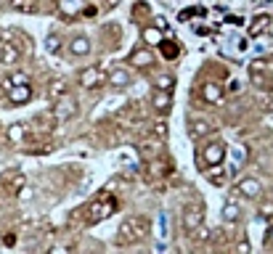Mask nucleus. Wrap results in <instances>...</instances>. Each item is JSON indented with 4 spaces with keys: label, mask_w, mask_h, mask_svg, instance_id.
Masks as SVG:
<instances>
[{
    "label": "nucleus",
    "mask_w": 273,
    "mask_h": 254,
    "mask_svg": "<svg viewBox=\"0 0 273 254\" xmlns=\"http://www.w3.org/2000/svg\"><path fill=\"white\" fill-rule=\"evenodd\" d=\"M268 243H273V225H270V230H268Z\"/></svg>",
    "instance_id": "nucleus-35"
},
{
    "label": "nucleus",
    "mask_w": 273,
    "mask_h": 254,
    "mask_svg": "<svg viewBox=\"0 0 273 254\" xmlns=\"http://www.w3.org/2000/svg\"><path fill=\"white\" fill-rule=\"evenodd\" d=\"M268 24H270V19L265 14H260L252 19V24H249V35H260V32H265L268 30Z\"/></svg>",
    "instance_id": "nucleus-16"
},
{
    "label": "nucleus",
    "mask_w": 273,
    "mask_h": 254,
    "mask_svg": "<svg viewBox=\"0 0 273 254\" xmlns=\"http://www.w3.org/2000/svg\"><path fill=\"white\" fill-rule=\"evenodd\" d=\"M8 96V103H14V106H22V103H27L32 98V85L24 82V85H14L11 90H6Z\"/></svg>",
    "instance_id": "nucleus-5"
},
{
    "label": "nucleus",
    "mask_w": 273,
    "mask_h": 254,
    "mask_svg": "<svg viewBox=\"0 0 273 254\" xmlns=\"http://www.w3.org/2000/svg\"><path fill=\"white\" fill-rule=\"evenodd\" d=\"M144 40H146L149 45H159V43L165 40V37H162V30H159V27H146V30H144Z\"/></svg>",
    "instance_id": "nucleus-18"
},
{
    "label": "nucleus",
    "mask_w": 273,
    "mask_h": 254,
    "mask_svg": "<svg viewBox=\"0 0 273 254\" xmlns=\"http://www.w3.org/2000/svg\"><path fill=\"white\" fill-rule=\"evenodd\" d=\"M212 125L210 122H194V127H191V138H204V135H210L212 133Z\"/></svg>",
    "instance_id": "nucleus-22"
},
{
    "label": "nucleus",
    "mask_w": 273,
    "mask_h": 254,
    "mask_svg": "<svg viewBox=\"0 0 273 254\" xmlns=\"http://www.w3.org/2000/svg\"><path fill=\"white\" fill-rule=\"evenodd\" d=\"M202 98H204L207 103H218V101L223 98V90H220V85H215V82L204 85V90H202Z\"/></svg>",
    "instance_id": "nucleus-15"
},
{
    "label": "nucleus",
    "mask_w": 273,
    "mask_h": 254,
    "mask_svg": "<svg viewBox=\"0 0 273 254\" xmlns=\"http://www.w3.org/2000/svg\"><path fill=\"white\" fill-rule=\"evenodd\" d=\"M210 183H218V185L225 183V169L220 164H218V172H210Z\"/></svg>",
    "instance_id": "nucleus-28"
},
{
    "label": "nucleus",
    "mask_w": 273,
    "mask_h": 254,
    "mask_svg": "<svg viewBox=\"0 0 273 254\" xmlns=\"http://www.w3.org/2000/svg\"><path fill=\"white\" fill-rule=\"evenodd\" d=\"M154 127H157V135H159V138L165 140V138H167V125H165V122H157Z\"/></svg>",
    "instance_id": "nucleus-32"
},
{
    "label": "nucleus",
    "mask_w": 273,
    "mask_h": 254,
    "mask_svg": "<svg viewBox=\"0 0 273 254\" xmlns=\"http://www.w3.org/2000/svg\"><path fill=\"white\" fill-rule=\"evenodd\" d=\"M202 220H204V212H202V206L199 204H191V206H186V212H183V228L186 230H196L202 225Z\"/></svg>",
    "instance_id": "nucleus-6"
},
{
    "label": "nucleus",
    "mask_w": 273,
    "mask_h": 254,
    "mask_svg": "<svg viewBox=\"0 0 273 254\" xmlns=\"http://www.w3.org/2000/svg\"><path fill=\"white\" fill-rule=\"evenodd\" d=\"M19 61V51L14 48L11 43H3L0 45V64H6V67H11V64Z\"/></svg>",
    "instance_id": "nucleus-13"
},
{
    "label": "nucleus",
    "mask_w": 273,
    "mask_h": 254,
    "mask_svg": "<svg viewBox=\"0 0 273 254\" xmlns=\"http://www.w3.org/2000/svg\"><path fill=\"white\" fill-rule=\"evenodd\" d=\"M24 82H30V80H27V74H24V72H14L11 77H6V80H3V88H6V90H11L14 85H24Z\"/></svg>",
    "instance_id": "nucleus-23"
},
{
    "label": "nucleus",
    "mask_w": 273,
    "mask_h": 254,
    "mask_svg": "<svg viewBox=\"0 0 273 254\" xmlns=\"http://www.w3.org/2000/svg\"><path fill=\"white\" fill-rule=\"evenodd\" d=\"M157 88H159V90H170V93H173L175 80L170 77V74H159V77H157Z\"/></svg>",
    "instance_id": "nucleus-25"
},
{
    "label": "nucleus",
    "mask_w": 273,
    "mask_h": 254,
    "mask_svg": "<svg viewBox=\"0 0 273 254\" xmlns=\"http://www.w3.org/2000/svg\"><path fill=\"white\" fill-rule=\"evenodd\" d=\"M223 220H225V222H239V220H241V209H239L233 201H228V204L223 206Z\"/></svg>",
    "instance_id": "nucleus-17"
},
{
    "label": "nucleus",
    "mask_w": 273,
    "mask_h": 254,
    "mask_svg": "<svg viewBox=\"0 0 273 254\" xmlns=\"http://www.w3.org/2000/svg\"><path fill=\"white\" fill-rule=\"evenodd\" d=\"M170 101H173V98H170V90H159V88H157V90L152 93V106L159 111V114H167V109H170Z\"/></svg>",
    "instance_id": "nucleus-9"
},
{
    "label": "nucleus",
    "mask_w": 273,
    "mask_h": 254,
    "mask_svg": "<svg viewBox=\"0 0 273 254\" xmlns=\"http://www.w3.org/2000/svg\"><path fill=\"white\" fill-rule=\"evenodd\" d=\"M69 51L74 53V56H88L90 53V40H88V37H74V40L69 43Z\"/></svg>",
    "instance_id": "nucleus-14"
},
{
    "label": "nucleus",
    "mask_w": 273,
    "mask_h": 254,
    "mask_svg": "<svg viewBox=\"0 0 273 254\" xmlns=\"http://www.w3.org/2000/svg\"><path fill=\"white\" fill-rule=\"evenodd\" d=\"M45 51H48V53H59L61 51V37L59 35H51L48 40H45Z\"/></svg>",
    "instance_id": "nucleus-26"
},
{
    "label": "nucleus",
    "mask_w": 273,
    "mask_h": 254,
    "mask_svg": "<svg viewBox=\"0 0 273 254\" xmlns=\"http://www.w3.org/2000/svg\"><path fill=\"white\" fill-rule=\"evenodd\" d=\"M236 191H239L241 196H247V199H255V196H260L262 185L255 180V177H244V180L236 185Z\"/></svg>",
    "instance_id": "nucleus-10"
},
{
    "label": "nucleus",
    "mask_w": 273,
    "mask_h": 254,
    "mask_svg": "<svg viewBox=\"0 0 273 254\" xmlns=\"http://www.w3.org/2000/svg\"><path fill=\"white\" fill-rule=\"evenodd\" d=\"M130 64L138 69H149L154 64V53L152 51H146V48H141V51H133L130 53Z\"/></svg>",
    "instance_id": "nucleus-8"
},
{
    "label": "nucleus",
    "mask_w": 273,
    "mask_h": 254,
    "mask_svg": "<svg viewBox=\"0 0 273 254\" xmlns=\"http://www.w3.org/2000/svg\"><path fill=\"white\" fill-rule=\"evenodd\" d=\"M74 114H77V101H74L69 93H67L64 98L56 101V106H53V117H56V119L64 122V119H72Z\"/></svg>",
    "instance_id": "nucleus-4"
},
{
    "label": "nucleus",
    "mask_w": 273,
    "mask_h": 254,
    "mask_svg": "<svg viewBox=\"0 0 273 254\" xmlns=\"http://www.w3.org/2000/svg\"><path fill=\"white\" fill-rule=\"evenodd\" d=\"M67 82H64V80H56L53 85H51V90H48V96H51V101H59V98H64V96H67Z\"/></svg>",
    "instance_id": "nucleus-20"
},
{
    "label": "nucleus",
    "mask_w": 273,
    "mask_h": 254,
    "mask_svg": "<svg viewBox=\"0 0 273 254\" xmlns=\"http://www.w3.org/2000/svg\"><path fill=\"white\" fill-rule=\"evenodd\" d=\"M194 238H196V241H207V238H210V228H204V225H199V228L194 230Z\"/></svg>",
    "instance_id": "nucleus-29"
},
{
    "label": "nucleus",
    "mask_w": 273,
    "mask_h": 254,
    "mask_svg": "<svg viewBox=\"0 0 273 254\" xmlns=\"http://www.w3.org/2000/svg\"><path fill=\"white\" fill-rule=\"evenodd\" d=\"M59 8H61L64 16H77V14L85 11V3H82V0H59Z\"/></svg>",
    "instance_id": "nucleus-12"
},
{
    "label": "nucleus",
    "mask_w": 273,
    "mask_h": 254,
    "mask_svg": "<svg viewBox=\"0 0 273 254\" xmlns=\"http://www.w3.org/2000/svg\"><path fill=\"white\" fill-rule=\"evenodd\" d=\"M114 209H117L114 199H98L96 204L90 206V212H88V222H90V225H96V222H101V220H106Z\"/></svg>",
    "instance_id": "nucleus-2"
},
{
    "label": "nucleus",
    "mask_w": 273,
    "mask_h": 254,
    "mask_svg": "<svg viewBox=\"0 0 273 254\" xmlns=\"http://www.w3.org/2000/svg\"><path fill=\"white\" fill-rule=\"evenodd\" d=\"M157 48L162 51L165 59H175V56H178V45H175V43H165V40H162V43L157 45Z\"/></svg>",
    "instance_id": "nucleus-24"
},
{
    "label": "nucleus",
    "mask_w": 273,
    "mask_h": 254,
    "mask_svg": "<svg viewBox=\"0 0 273 254\" xmlns=\"http://www.w3.org/2000/svg\"><path fill=\"white\" fill-rule=\"evenodd\" d=\"M239 90H241V82L239 80H231L228 82V93H239Z\"/></svg>",
    "instance_id": "nucleus-33"
},
{
    "label": "nucleus",
    "mask_w": 273,
    "mask_h": 254,
    "mask_svg": "<svg viewBox=\"0 0 273 254\" xmlns=\"http://www.w3.org/2000/svg\"><path fill=\"white\" fill-rule=\"evenodd\" d=\"M11 8H14V11H22V14H35L37 3H35V0H11Z\"/></svg>",
    "instance_id": "nucleus-19"
},
{
    "label": "nucleus",
    "mask_w": 273,
    "mask_h": 254,
    "mask_svg": "<svg viewBox=\"0 0 273 254\" xmlns=\"http://www.w3.org/2000/svg\"><path fill=\"white\" fill-rule=\"evenodd\" d=\"M106 80H109L111 88H127L130 85V72L127 69H111Z\"/></svg>",
    "instance_id": "nucleus-11"
},
{
    "label": "nucleus",
    "mask_w": 273,
    "mask_h": 254,
    "mask_svg": "<svg viewBox=\"0 0 273 254\" xmlns=\"http://www.w3.org/2000/svg\"><path fill=\"white\" fill-rule=\"evenodd\" d=\"M19 199H22V201H32L35 199V191H32V188H22V191H19Z\"/></svg>",
    "instance_id": "nucleus-31"
},
{
    "label": "nucleus",
    "mask_w": 273,
    "mask_h": 254,
    "mask_svg": "<svg viewBox=\"0 0 273 254\" xmlns=\"http://www.w3.org/2000/svg\"><path fill=\"white\" fill-rule=\"evenodd\" d=\"M202 159H204L207 167L223 164V159H225V143H220V140H212V143H207L204 151H202Z\"/></svg>",
    "instance_id": "nucleus-3"
},
{
    "label": "nucleus",
    "mask_w": 273,
    "mask_h": 254,
    "mask_svg": "<svg viewBox=\"0 0 273 254\" xmlns=\"http://www.w3.org/2000/svg\"><path fill=\"white\" fill-rule=\"evenodd\" d=\"M154 24H157V27H159V30H162V32L167 30V19H165V16H157V19H154Z\"/></svg>",
    "instance_id": "nucleus-34"
},
{
    "label": "nucleus",
    "mask_w": 273,
    "mask_h": 254,
    "mask_svg": "<svg viewBox=\"0 0 273 254\" xmlns=\"http://www.w3.org/2000/svg\"><path fill=\"white\" fill-rule=\"evenodd\" d=\"M80 85L82 88H98L101 85V80H103V72L101 69H96V67H88V69H82L80 72Z\"/></svg>",
    "instance_id": "nucleus-7"
},
{
    "label": "nucleus",
    "mask_w": 273,
    "mask_h": 254,
    "mask_svg": "<svg viewBox=\"0 0 273 254\" xmlns=\"http://www.w3.org/2000/svg\"><path fill=\"white\" fill-rule=\"evenodd\" d=\"M146 236H149V220H146V217H127L125 222L119 225L117 243H119V246H125V243L144 241Z\"/></svg>",
    "instance_id": "nucleus-1"
},
{
    "label": "nucleus",
    "mask_w": 273,
    "mask_h": 254,
    "mask_svg": "<svg viewBox=\"0 0 273 254\" xmlns=\"http://www.w3.org/2000/svg\"><path fill=\"white\" fill-rule=\"evenodd\" d=\"M6 183H8V188H14V191H22V188H24V177L22 175H11Z\"/></svg>",
    "instance_id": "nucleus-27"
},
{
    "label": "nucleus",
    "mask_w": 273,
    "mask_h": 254,
    "mask_svg": "<svg viewBox=\"0 0 273 254\" xmlns=\"http://www.w3.org/2000/svg\"><path fill=\"white\" fill-rule=\"evenodd\" d=\"M233 159H236V164H244V162H247V148L239 146L236 151H233Z\"/></svg>",
    "instance_id": "nucleus-30"
},
{
    "label": "nucleus",
    "mask_w": 273,
    "mask_h": 254,
    "mask_svg": "<svg viewBox=\"0 0 273 254\" xmlns=\"http://www.w3.org/2000/svg\"><path fill=\"white\" fill-rule=\"evenodd\" d=\"M24 138H27V127L24 125H11L8 127V140H11V143H22Z\"/></svg>",
    "instance_id": "nucleus-21"
}]
</instances>
